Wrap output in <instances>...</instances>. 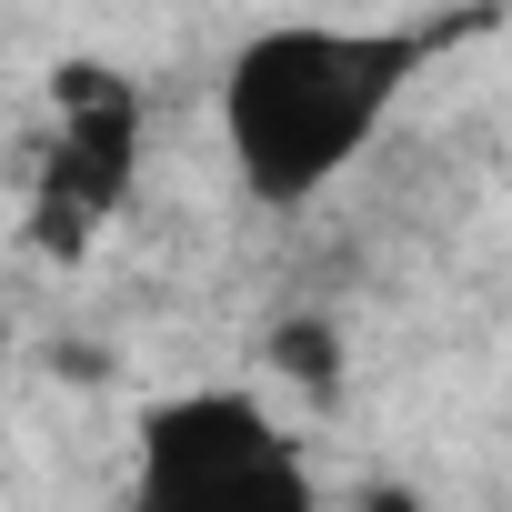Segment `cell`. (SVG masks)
Here are the masks:
<instances>
[{"instance_id": "1", "label": "cell", "mask_w": 512, "mask_h": 512, "mask_svg": "<svg viewBox=\"0 0 512 512\" xmlns=\"http://www.w3.org/2000/svg\"><path fill=\"white\" fill-rule=\"evenodd\" d=\"M452 31L372 21H272L221 61V151L262 211H312L422 91Z\"/></svg>"}, {"instance_id": "2", "label": "cell", "mask_w": 512, "mask_h": 512, "mask_svg": "<svg viewBox=\"0 0 512 512\" xmlns=\"http://www.w3.org/2000/svg\"><path fill=\"white\" fill-rule=\"evenodd\" d=\"M131 512H322V482L262 392L201 382V392H171L141 412Z\"/></svg>"}, {"instance_id": "3", "label": "cell", "mask_w": 512, "mask_h": 512, "mask_svg": "<svg viewBox=\"0 0 512 512\" xmlns=\"http://www.w3.org/2000/svg\"><path fill=\"white\" fill-rule=\"evenodd\" d=\"M141 181V91L111 61L51 71V151H41V221L51 241H91Z\"/></svg>"}, {"instance_id": "4", "label": "cell", "mask_w": 512, "mask_h": 512, "mask_svg": "<svg viewBox=\"0 0 512 512\" xmlns=\"http://www.w3.org/2000/svg\"><path fill=\"white\" fill-rule=\"evenodd\" d=\"M342 362H352V342H342L332 312H282L272 342H262V372H272L282 392H302V402H332V392H342Z\"/></svg>"}, {"instance_id": "5", "label": "cell", "mask_w": 512, "mask_h": 512, "mask_svg": "<svg viewBox=\"0 0 512 512\" xmlns=\"http://www.w3.org/2000/svg\"><path fill=\"white\" fill-rule=\"evenodd\" d=\"M352 512H422V492H402V482H362Z\"/></svg>"}]
</instances>
